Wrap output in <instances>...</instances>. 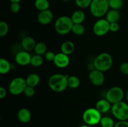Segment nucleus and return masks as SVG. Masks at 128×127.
Listing matches in <instances>:
<instances>
[{
    "label": "nucleus",
    "mask_w": 128,
    "mask_h": 127,
    "mask_svg": "<svg viewBox=\"0 0 128 127\" xmlns=\"http://www.w3.org/2000/svg\"><path fill=\"white\" fill-rule=\"evenodd\" d=\"M120 69L123 74L128 75V62H123L121 64Z\"/></svg>",
    "instance_id": "obj_34"
},
{
    "label": "nucleus",
    "mask_w": 128,
    "mask_h": 127,
    "mask_svg": "<svg viewBox=\"0 0 128 127\" xmlns=\"http://www.w3.org/2000/svg\"><path fill=\"white\" fill-rule=\"evenodd\" d=\"M72 32L77 36H81L85 32V27L82 24H74Z\"/></svg>",
    "instance_id": "obj_27"
},
{
    "label": "nucleus",
    "mask_w": 128,
    "mask_h": 127,
    "mask_svg": "<svg viewBox=\"0 0 128 127\" xmlns=\"http://www.w3.org/2000/svg\"><path fill=\"white\" fill-rule=\"evenodd\" d=\"M91 14L96 17H101L109 11L110 5L107 0H92L90 6Z\"/></svg>",
    "instance_id": "obj_4"
},
{
    "label": "nucleus",
    "mask_w": 128,
    "mask_h": 127,
    "mask_svg": "<svg viewBox=\"0 0 128 127\" xmlns=\"http://www.w3.org/2000/svg\"><path fill=\"white\" fill-rule=\"evenodd\" d=\"M21 6L20 2H11L10 4V10L13 13H18L20 11Z\"/></svg>",
    "instance_id": "obj_32"
},
{
    "label": "nucleus",
    "mask_w": 128,
    "mask_h": 127,
    "mask_svg": "<svg viewBox=\"0 0 128 127\" xmlns=\"http://www.w3.org/2000/svg\"><path fill=\"white\" fill-rule=\"evenodd\" d=\"M114 127H128V122L127 121H118L115 123Z\"/></svg>",
    "instance_id": "obj_36"
},
{
    "label": "nucleus",
    "mask_w": 128,
    "mask_h": 127,
    "mask_svg": "<svg viewBox=\"0 0 128 127\" xmlns=\"http://www.w3.org/2000/svg\"><path fill=\"white\" fill-rule=\"evenodd\" d=\"M45 59L48 61H54L56 54L52 51H48L44 54Z\"/></svg>",
    "instance_id": "obj_33"
},
{
    "label": "nucleus",
    "mask_w": 128,
    "mask_h": 127,
    "mask_svg": "<svg viewBox=\"0 0 128 127\" xmlns=\"http://www.w3.org/2000/svg\"><path fill=\"white\" fill-rule=\"evenodd\" d=\"M110 23L106 19H100L94 24L92 31L98 36H103L110 31Z\"/></svg>",
    "instance_id": "obj_9"
},
{
    "label": "nucleus",
    "mask_w": 128,
    "mask_h": 127,
    "mask_svg": "<svg viewBox=\"0 0 128 127\" xmlns=\"http://www.w3.org/2000/svg\"><path fill=\"white\" fill-rule=\"evenodd\" d=\"M111 112L114 117L119 121L128 120V104L123 101L114 103L111 107Z\"/></svg>",
    "instance_id": "obj_5"
},
{
    "label": "nucleus",
    "mask_w": 128,
    "mask_h": 127,
    "mask_svg": "<svg viewBox=\"0 0 128 127\" xmlns=\"http://www.w3.org/2000/svg\"><path fill=\"white\" fill-rule=\"evenodd\" d=\"M17 117L18 120L21 123H28L31 120V113L28 108H21L18 112Z\"/></svg>",
    "instance_id": "obj_14"
},
{
    "label": "nucleus",
    "mask_w": 128,
    "mask_h": 127,
    "mask_svg": "<svg viewBox=\"0 0 128 127\" xmlns=\"http://www.w3.org/2000/svg\"><path fill=\"white\" fill-rule=\"evenodd\" d=\"M9 31V26L5 21L0 22V36L4 37L8 34Z\"/></svg>",
    "instance_id": "obj_30"
},
{
    "label": "nucleus",
    "mask_w": 128,
    "mask_h": 127,
    "mask_svg": "<svg viewBox=\"0 0 128 127\" xmlns=\"http://www.w3.org/2000/svg\"><path fill=\"white\" fill-rule=\"evenodd\" d=\"M61 1H64V2H68V1H70V0H61Z\"/></svg>",
    "instance_id": "obj_41"
},
{
    "label": "nucleus",
    "mask_w": 128,
    "mask_h": 127,
    "mask_svg": "<svg viewBox=\"0 0 128 127\" xmlns=\"http://www.w3.org/2000/svg\"><path fill=\"white\" fill-rule=\"evenodd\" d=\"M53 62L54 64L59 68H65L70 64V59L68 55L65 54L62 52H59L56 54Z\"/></svg>",
    "instance_id": "obj_13"
},
{
    "label": "nucleus",
    "mask_w": 128,
    "mask_h": 127,
    "mask_svg": "<svg viewBox=\"0 0 128 127\" xmlns=\"http://www.w3.org/2000/svg\"><path fill=\"white\" fill-rule=\"evenodd\" d=\"M11 2H20L21 0H9Z\"/></svg>",
    "instance_id": "obj_38"
},
{
    "label": "nucleus",
    "mask_w": 128,
    "mask_h": 127,
    "mask_svg": "<svg viewBox=\"0 0 128 127\" xmlns=\"http://www.w3.org/2000/svg\"><path fill=\"white\" fill-rule=\"evenodd\" d=\"M43 63V59L42 56L38 54H35L32 56L30 64L34 67H40Z\"/></svg>",
    "instance_id": "obj_26"
},
{
    "label": "nucleus",
    "mask_w": 128,
    "mask_h": 127,
    "mask_svg": "<svg viewBox=\"0 0 128 127\" xmlns=\"http://www.w3.org/2000/svg\"><path fill=\"white\" fill-rule=\"evenodd\" d=\"M71 18L74 24H82L85 20L86 15L83 11L78 9L72 14Z\"/></svg>",
    "instance_id": "obj_18"
},
{
    "label": "nucleus",
    "mask_w": 128,
    "mask_h": 127,
    "mask_svg": "<svg viewBox=\"0 0 128 127\" xmlns=\"http://www.w3.org/2000/svg\"><path fill=\"white\" fill-rule=\"evenodd\" d=\"M124 96V93L122 88L120 87H113L107 91L105 98L111 104L113 105L118 102L122 101Z\"/></svg>",
    "instance_id": "obj_8"
},
{
    "label": "nucleus",
    "mask_w": 128,
    "mask_h": 127,
    "mask_svg": "<svg viewBox=\"0 0 128 127\" xmlns=\"http://www.w3.org/2000/svg\"><path fill=\"white\" fill-rule=\"evenodd\" d=\"M24 94L28 97H31L35 94V89L34 87H30V86H28L25 88L24 91L23 92Z\"/></svg>",
    "instance_id": "obj_31"
},
{
    "label": "nucleus",
    "mask_w": 128,
    "mask_h": 127,
    "mask_svg": "<svg viewBox=\"0 0 128 127\" xmlns=\"http://www.w3.org/2000/svg\"><path fill=\"white\" fill-rule=\"evenodd\" d=\"M96 108L100 113H106L111 110V103L106 98L100 99L96 103Z\"/></svg>",
    "instance_id": "obj_16"
},
{
    "label": "nucleus",
    "mask_w": 128,
    "mask_h": 127,
    "mask_svg": "<svg viewBox=\"0 0 128 127\" xmlns=\"http://www.w3.org/2000/svg\"><path fill=\"white\" fill-rule=\"evenodd\" d=\"M92 0H75V3L80 8H86L90 7Z\"/></svg>",
    "instance_id": "obj_29"
},
{
    "label": "nucleus",
    "mask_w": 128,
    "mask_h": 127,
    "mask_svg": "<svg viewBox=\"0 0 128 127\" xmlns=\"http://www.w3.org/2000/svg\"><path fill=\"white\" fill-rule=\"evenodd\" d=\"M100 125L101 127H114L115 125V123L114 120L111 117H102Z\"/></svg>",
    "instance_id": "obj_25"
},
{
    "label": "nucleus",
    "mask_w": 128,
    "mask_h": 127,
    "mask_svg": "<svg viewBox=\"0 0 128 127\" xmlns=\"http://www.w3.org/2000/svg\"><path fill=\"white\" fill-rule=\"evenodd\" d=\"M31 57L32 56L28 51H20L15 56V61L20 65H27L31 63Z\"/></svg>",
    "instance_id": "obj_11"
},
{
    "label": "nucleus",
    "mask_w": 128,
    "mask_h": 127,
    "mask_svg": "<svg viewBox=\"0 0 128 127\" xmlns=\"http://www.w3.org/2000/svg\"><path fill=\"white\" fill-rule=\"evenodd\" d=\"M112 56L107 52H102L99 54L93 61L95 68L103 72L110 70L112 67Z\"/></svg>",
    "instance_id": "obj_2"
},
{
    "label": "nucleus",
    "mask_w": 128,
    "mask_h": 127,
    "mask_svg": "<svg viewBox=\"0 0 128 127\" xmlns=\"http://www.w3.org/2000/svg\"><path fill=\"white\" fill-rule=\"evenodd\" d=\"M80 80L77 76L71 75L68 77V86L71 88H76L80 85Z\"/></svg>",
    "instance_id": "obj_23"
},
{
    "label": "nucleus",
    "mask_w": 128,
    "mask_h": 127,
    "mask_svg": "<svg viewBox=\"0 0 128 127\" xmlns=\"http://www.w3.org/2000/svg\"><path fill=\"white\" fill-rule=\"evenodd\" d=\"M75 49V46L72 41H67L64 42L61 44V52L66 55H71L73 53Z\"/></svg>",
    "instance_id": "obj_19"
},
{
    "label": "nucleus",
    "mask_w": 128,
    "mask_h": 127,
    "mask_svg": "<svg viewBox=\"0 0 128 127\" xmlns=\"http://www.w3.org/2000/svg\"><path fill=\"white\" fill-rule=\"evenodd\" d=\"M123 0H111L109 2L110 7L112 9L119 10L123 6Z\"/></svg>",
    "instance_id": "obj_28"
},
{
    "label": "nucleus",
    "mask_w": 128,
    "mask_h": 127,
    "mask_svg": "<svg viewBox=\"0 0 128 127\" xmlns=\"http://www.w3.org/2000/svg\"><path fill=\"white\" fill-rule=\"evenodd\" d=\"M36 44V43L35 40L30 36L25 37L24 38L22 39L21 41V47L23 49L24 51H28V52L34 49Z\"/></svg>",
    "instance_id": "obj_15"
},
{
    "label": "nucleus",
    "mask_w": 128,
    "mask_h": 127,
    "mask_svg": "<svg viewBox=\"0 0 128 127\" xmlns=\"http://www.w3.org/2000/svg\"><path fill=\"white\" fill-rule=\"evenodd\" d=\"M26 84L28 86L35 87L40 82V77L38 74L35 73H31L26 78Z\"/></svg>",
    "instance_id": "obj_20"
},
{
    "label": "nucleus",
    "mask_w": 128,
    "mask_h": 127,
    "mask_svg": "<svg viewBox=\"0 0 128 127\" xmlns=\"http://www.w3.org/2000/svg\"><path fill=\"white\" fill-rule=\"evenodd\" d=\"M6 94H7V92H6L5 88H4L3 87H0V98L2 99L3 98H4Z\"/></svg>",
    "instance_id": "obj_37"
},
{
    "label": "nucleus",
    "mask_w": 128,
    "mask_h": 127,
    "mask_svg": "<svg viewBox=\"0 0 128 127\" xmlns=\"http://www.w3.org/2000/svg\"><path fill=\"white\" fill-rule=\"evenodd\" d=\"M121 14L119 12V10L111 9L109 10L106 14V19L110 23L112 22H118L120 20Z\"/></svg>",
    "instance_id": "obj_17"
},
{
    "label": "nucleus",
    "mask_w": 128,
    "mask_h": 127,
    "mask_svg": "<svg viewBox=\"0 0 128 127\" xmlns=\"http://www.w3.org/2000/svg\"><path fill=\"white\" fill-rule=\"evenodd\" d=\"M125 95H126V100H127V101L128 102V90L127 91H126V94H125Z\"/></svg>",
    "instance_id": "obj_39"
},
{
    "label": "nucleus",
    "mask_w": 128,
    "mask_h": 127,
    "mask_svg": "<svg viewBox=\"0 0 128 127\" xmlns=\"http://www.w3.org/2000/svg\"><path fill=\"white\" fill-rule=\"evenodd\" d=\"M89 79L92 84L95 86H101L104 83L105 80V76L103 72L97 69H94L90 72Z\"/></svg>",
    "instance_id": "obj_10"
},
{
    "label": "nucleus",
    "mask_w": 128,
    "mask_h": 127,
    "mask_svg": "<svg viewBox=\"0 0 128 127\" xmlns=\"http://www.w3.org/2000/svg\"><path fill=\"white\" fill-rule=\"evenodd\" d=\"M120 29V25L118 22H112L110 24V31L112 32H117Z\"/></svg>",
    "instance_id": "obj_35"
},
{
    "label": "nucleus",
    "mask_w": 128,
    "mask_h": 127,
    "mask_svg": "<svg viewBox=\"0 0 128 127\" xmlns=\"http://www.w3.org/2000/svg\"><path fill=\"white\" fill-rule=\"evenodd\" d=\"M48 85L54 92H63L68 87V77L61 73H55L52 75L48 80Z\"/></svg>",
    "instance_id": "obj_1"
},
{
    "label": "nucleus",
    "mask_w": 128,
    "mask_h": 127,
    "mask_svg": "<svg viewBox=\"0 0 128 127\" xmlns=\"http://www.w3.org/2000/svg\"><path fill=\"white\" fill-rule=\"evenodd\" d=\"M38 21L39 23L42 25H48L51 22L53 19V13L52 11L49 9L40 11L38 14Z\"/></svg>",
    "instance_id": "obj_12"
},
{
    "label": "nucleus",
    "mask_w": 128,
    "mask_h": 127,
    "mask_svg": "<svg viewBox=\"0 0 128 127\" xmlns=\"http://www.w3.org/2000/svg\"><path fill=\"white\" fill-rule=\"evenodd\" d=\"M80 127H91V126L88 125H84L81 126Z\"/></svg>",
    "instance_id": "obj_40"
},
{
    "label": "nucleus",
    "mask_w": 128,
    "mask_h": 127,
    "mask_svg": "<svg viewBox=\"0 0 128 127\" xmlns=\"http://www.w3.org/2000/svg\"><path fill=\"white\" fill-rule=\"evenodd\" d=\"M11 68V64L6 59H0V73L1 74H6Z\"/></svg>",
    "instance_id": "obj_21"
},
{
    "label": "nucleus",
    "mask_w": 128,
    "mask_h": 127,
    "mask_svg": "<svg viewBox=\"0 0 128 127\" xmlns=\"http://www.w3.org/2000/svg\"><path fill=\"white\" fill-rule=\"evenodd\" d=\"M102 116L96 108H89L82 114V120L86 125L93 126L100 123Z\"/></svg>",
    "instance_id": "obj_6"
},
{
    "label": "nucleus",
    "mask_w": 128,
    "mask_h": 127,
    "mask_svg": "<svg viewBox=\"0 0 128 127\" xmlns=\"http://www.w3.org/2000/svg\"><path fill=\"white\" fill-rule=\"evenodd\" d=\"M34 51L36 54L42 56V55L45 54L46 52H47V46H46V44L42 42H38L36 43Z\"/></svg>",
    "instance_id": "obj_24"
},
{
    "label": "nucleus",
    "mask_w": 128,
    "mask_h": 127,
    "mask_svg": "<svg viewBox=\"0 0 128 127\" xmlns=\"http://www.w3.org/2000/svg\"><path fill=\"white\" fill-rule=\"evenodd\" d=\"M74 23L70 17L62 16L56 19L54 24V29L60 35H66L72 31Z\"/></svg>",
    "instance_id": "obj_3"
},
{
    "label": "nucleus",
    "mask_w": 128,
    "mask_h": 127,
    "mask_svg": "<svg viewBox=\"0 0 128 127\" xmlns=\"http://www.w3.org/2000/svg\"><path fill=\"white\" fill-rule=\"evenodd\" d=\"M50 4L48 0H35L34 6L40 11L49 9Z\"/></svg>",
    "instance_id": "obj_22"
},
{
    "label": "nucleus",
    "mask_w": 128,
    "mask_h": 127,
    "mask_svg": "<svg viewBox=\"0 0 128 127\" xmlns=\"http://www.w3.org/2000/svg\"><path fill=\"white\" fill-rule=\"evenodd\" d=\"M26 87V79L21 77H15L10 82L9 90L13 95H18L23 93Z\"/></svg>",
    "instance_id": "obj_7"
}]
</instances>
